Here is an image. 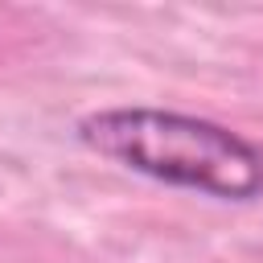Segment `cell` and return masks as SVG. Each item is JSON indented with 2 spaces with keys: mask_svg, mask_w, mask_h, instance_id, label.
<instances>
[{
  "mask_svg": "<svg viewBox=\"0 0 263 263\" xmlns=\"http://www.w3.org/2000/svg\"><path fill=\"white\" fill-rule=\"evenodd\" d=\"M78 140L90 152L177 189L222 201H255L263 193V148L214 119L160 107H111L86 115Z\"/></svg>",
  "mask_w": 263,
  "mask_h": 263,
  "instance_id": "6da1fadb",
  "label": "cell"
}]
</instances>
